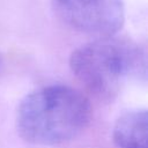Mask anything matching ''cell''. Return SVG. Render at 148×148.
Instances as JSON below:
<instances>
[{"mask_svg":"<svg viewBox=\"0 0 148 148\" xmlns=\"http://www.w3.org/2000/svg\"><path fill=\"white\" fill-rule=\"evenodd\" d=\"M89 99L64 84L42 87L27 95L17 109V130L27 141L53 146L77 136L89 124Z\"/></svg>","mask_w":148,"mask_h":148,"instance_id":"obj_1","label":"cell"},{"mask_svg":"<svg viewBox=\"0 0 148 148\" xmlns=\"http://www.w3.org/2000/svg\"><path fill=\"white\" fill-rule=\"evenodd\" d=\"M145 65V53L127 39L101 37L73 51L69 66L97 97L112 99L123 81Z\"/></svg>","mask_w":148,"mask_h":148,"instance_id":"obj_2","label":"cell"},{"mask_svg":"<svg viewBox=\"0 0 148 148\" xmlns=\"http://www.w3.org/2000/svg\"><path fill=\"white\" fill-rule=\"evenodd\" d=\"M52 5L65 24L99 38L113 36L125 21L121 0H52Z\"/></svg>","mask_w":148,"mask_h":148,"instance_id":"obj_3","label":"cell"},{"mask_svg":"<svg viewBox=\"0 0 148 148\" xmlns=\"http://www.w3.org/2000/svg\"><path fill=\"white\" fill-rule=\"evenodd\" d=\"M113 141L117 148H148V112L145 109L126 111L116 121Z\"/></svg>","mask_w":148,"mask_h":148,"instance_id":"obj_4","label":"cell"},{"mask_svg":"<svg viewBox=\"0 0 148 148\" xmlns=\"http://www.w3.org/2000/svg\"><path fill=\"white\" fill-rule=\"evenodd\" d=\"M1 67H2V60H1V57H0V72H1Z\"/></svg>","mask_w":148,"mask_h":148,"instance_id":"obj_5","label":"cell"}]
</instances>
